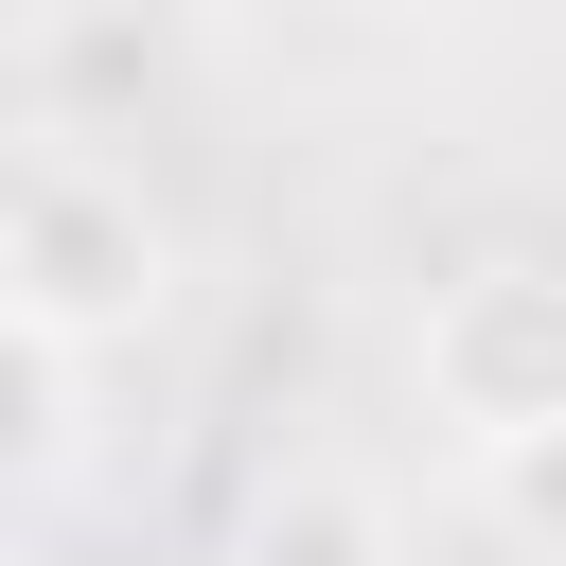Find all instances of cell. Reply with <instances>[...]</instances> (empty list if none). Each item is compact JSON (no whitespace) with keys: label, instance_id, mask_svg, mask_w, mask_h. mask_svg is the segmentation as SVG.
Returning a JSON list of instances; mask_svg holds the SVG:
<instances>
[{"label":"cell","instance_id":"obj_1","mask_svg":"<svg viewBox=\"0 0 566 566\" xmlns=\"http://www.w3.org/2000/svg\"><path fill=\"white\" fill-rule=\"evenodd\" d=\"M424 389H442V424L495 460V442H548L566 424V283L548 265H478V283H442V318H424Z\"/></svg>","mask_w":566,"mask_h":566}]
</instances>
